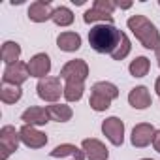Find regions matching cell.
Segmentation results:
<instances>
[{"label":"cell","instance_id":"603a6c76","mask_svg":"<svg viewBox=\"0 0 160 160\" xmlns=\"http://www.w3.org/2000/svg\"><path fill=\"white\" fill-rule=\"evenodd\" d=\"M23 96V91L21 87H15V85H4L0 87V100H2L4 104H15L19 102Z\"/></svg>","mask_w":160,"mask_h":160},{"label":"cell","instance_id":"5b68a950","mask_svg":"<svg viewBox=\"0 0 160 160\" xmlns=\"http://www.w3.org/2000/svg\"><path fill=\"white\" fill-rule=\"evenodd\" d=\"M19 143H21V134L15 126L6 124V126L0 128V149H2L0 160H8V156L17 151Z\"/></svg>","mask_w":160,"mask_h":160},{"label":"cell","instance_id":"484cf974","mask_svg":"<svg viewBox=\"0 0 160 160\" xmlns=\"http://www.w3.org/2000/svg\"><path fill=\"white\" fill-rule=\"evenodd\" d=\"M89 106L94 109V111H106V109H109L111 108V100L109 98H106V96H102V94H98V92H91V98H89Z\"/></svg>","mask_w":160,"mask_h":160},{"label":"cell","instance_id":"3957f363","mask_svg":"<svg viewBox=\"0 0 160 160\" xmlns=\"http://www.w3.org/2000/svg\"><path fill=\"white\" fill-rule=\"evenodd\" d=\"M36 91H38V96L43 102H49V104H58L60 96H64V87L60 85L58 77H49L47 75L43 79H38Z\"/></svg>","mask_w":160,"mask_h":160},{"label":"cell","instance_id":"44dd1931","mask_svg":"<svg viewBox=\"0 0 160 160\" xmlns=\"http://www.w3.org/2000/svg\"><path fill=\"white\" fill-rule=\"evenodd\" d=\"M91 91H92V92H98V94H102V96H106V98H109L111 102L119 98V87H117L115 83H111V81H96V83L91 87Z\"/></svg>","mask_w":160,"mask_h":160},{"label":"cell","instance_id":"d4e9b609","mask_svg":"<svg viewBox=\"0 0 160 160\" xmlns=\"http://www.w3.org/2000/svg\"><path fill=\"white\" fill-rule=\"evenodd\" d=\"M130 51H132V42H130V38L122 32V38H121V42H119V45L115 47V51L109 55L113 60H124L128 55H130Z\"/></svg>","mask_w":160,"mask_h":160},{"label":"cell","instance_id":"d6a6232c","mask_svg":"<svg viewBox=\"0 0 160 160\" xmlns=\"http://www.w3.org/2000/svg\"><path fill=\"white\" fill-rule=\"evenodd\" d=\"M158 6H160V0H158Z\"/></svg>","mask_w":160,"mask_h":160},{"label":"cell","instance_id":"ffe728a7","mask_svg":"<svg viewBox=\"0 0 160 160\" xmlns=\"http://www.w3.org/2000/svg\"><path fill=\"white\" fill-rule=\"evenodd\" d=\"M85 92V83L81 81H68L64 85V100L66 102H79Z\"/></svg>","mask_w":160,"mask_h":160},{"label":"cell","instance_id":"ac0fdd59","mask_svg":"<svg viewBox=\"0 0 160 160\" xmlns=\"http://www.w3.org/2000/svg\"><path fill=\"white\" fill-rule=\"evenodd\" d=\"M83 21L87 25H94V23H98V25H113V15L111 13H106L102 10L91 8V10H87L83 13Z\"/></svg>","mask_w":160,"mask_h":160},{"label":"cell","instance_id":"cb8c5ba5","mask_svg":"<svg viewBox=\"0 0 160 160\" xmlns=\"http://www.w3.org/2000/svg\"><path fill=\"white\" fill-rule=\"evenodd\" d=\"M57 27H70L73 23V12L66 6H58L53 12V19H51Z\"/></svg>","mask_w":160,"mask_h":160},{"label":"cell","instance_id":"1f68e13d","mask_svg":"<svg viewBox=\"0 0 160 160\" xmlns=\"http://www.w3.org/2000/svg\"><path fill=\"white\" fill-rule=\"evenodd\" d=\"M141 160H152V158H141Z\"/></svg>","mask_w":160,"mask_h":160},{"label":"cell","instance_id":"2e32d148","mask_svg":"<svg viewBox=\"0 0 160 160\" xmlns=\"http://www.w3.org/2000/svg\"><path fill=\"white\" fill-rule=\"evenodd\" d=\"M57 45L64 53H75L79 47H81V36H79L77 32H72V30L60 32L57 36Z\"/></svg>","mask_w":160,"mask_h":160},{"label":"cell","instance_id":"277c9868","mask_svg":"<svg viewBox=\"0 0 160 160\" xmlns=\"http://www.w3.org/2000/svg\"><path fill=\"white\" fill-rule=\"evenodd\" d=\"M60 79L64 81H81L85 83V79L89 77V64L83 60V58H73V60H68L62 68H60Z\"/></svg>","mask_w":160,"mask_h":160},{"label":"cell","instance_id":"ba28073f","mask_svg":"<svg viewBox=\"0 0 160 160\" xmlns=\"http://www.w3.org/2000/svg\"><path fill=\"white\" fill-rule=\"evenodd\" d=\"M19 134H21V143L27 145L28 149H42L47 145V136L42 130H38L36 126L23 124L19 128Z\"/></svg>","mask_w":160,"mask_h":160},{"label":"cell","instance_id":"7402d4cb","mask_svg":"<svg viewBox=\"0 0 160 160\" xmlns=\"http://www.w3.org/2000/svg\"><path fill=\"white\" fill-rule=\"evenodd\" d=\"M149 70H151V62L147 57H136L128 66V72L132 77H145L149 73Z\"/></svg>","mask_w":160,"mask_h":160},{"label":"cell","instance_id":"83f0119b","mask_svg":"<svg viewBox=\"0 0 160 160\" xmlns=\"http://www.w3.org/2000/svg\"><path fill=\"white\" fill-rule=\"evenodd\" d=\"M152 147H154L156 152H160V130H156V134L152 138Z\"/></svg>","mask_w":160,"mask_h":160},{"label":"cell","instance_id":"52a82bcc","mask_svg":"<svg viewBox=\"0 0 160 160\" xmlns=\"http://www.w3.org/2000/svg\"><path fill=\"white\" fill-rule=\"evenodd\" d=\"M102 132L109 139L111 145L121 147L124 143V122L119 117H108L102 122Z\"/></svg>","mask_w":160,"mask_h":160},{"label":"cell","instance_id":"4fadbf2b","mask_svg":"<svg viewBox=\"0 0 160 160\" xmlns=\"http://www.w3.org/2000/svg\"><path fill=\"white\" fill-rule=\"evenodd\" d=\"M21 121H23L25 124H30V126H43V124H47L51 119H49L47 108L30 106L28 109H25V111H23V115H21Z\"/></svg>","mask_w":160,"mask_h":160},{"label":"cell","instance_id":"4316f807","mask_svg":"<svg viewBox=\"0 0 160 160\" xmlns=\"http://www.w3.org/2000/svg\"><path fill=\"white\" fill-rule=\"evenodd\" d=\"M92 8H96V10H102V12H106V13H111L113 15V12H115V2H111V0H94V4H92Z\"/></svg>","mask_w":160,"mask_h":160},{"label":"cell","instance_id":"7c38bea8","mask_svg":"<svg viewBox=\"0 0 160 160\" xmlns=\"http://www.w3.org/2000/svg\"><path fill=\"white\" fill-rule=\"evenodd\" d=\"M53 8H51V2L47 0H36L28 6V19L34 21V23H45L49 19H53Z\"/></svg>","mask_w":160,"mask_h":160},{"label":"cell","instance_id":"e0dca14e","mask_svg":"<svg viewBox=\"0 0 160 160\" xmlns=\"http://www.w3.org/2000/svg\"><path fill=\"white\" fill-rule=\"evenodd\" d=\"M47 113H49V119L57 121V122H68L73 117L72 108L66 104H51V106H47Z\"/></svg>","mask_w":160,"mask_h":160},{"label":"cell","instance_id":"f1b7e54d","mask_svg":"<svg viewBox=\"0 0 160 160\" xmlns=\"http://www.w3.org/2000/svg\"><path fill=\"white\" fill-rule=\"evenodd\" d=\"M115 6L117 8H122V10H128L132 6V2H115Z\"/></svg>","mask_w":160,"mask_h":160},{"label":"cell","instance_id":"9c48e42d","mask_svg":"<svg viewBox=\"0 0 160 160\" xmlns=\"http://www.w3.org/2000/svg\"><path fill=\"white\" fill-rule=\"evenodd\" d=\"M154 134H156V130H154L152 124H149V122H139V124L134 126L132 136H130V141H132L134 147L143 149V147H147V145L152 143Z\"/></svg>","mask_w":160,"mask_h":160},{"label":"cell","instance_id":"8992f818","mask_svg":"<svg viewBox=\"0 0 160 160\" xmlns=\"http://www.w3.org/2000/svg\"><path fill=\"white\" fill-rule=\"evenodd\" d=\"M30 72H28V66L25 62H15V64H8L4 68V73H2V83L4 85H15V87H21L27 79H28Z\"/></svg>","mask_w":160,"mask_h":160},{"label":"cell","instance_id":"30bf717a","mask_svg":"<svg viewBox=\"0 0 160 160\" xmlns=\"http://www.w3.org/2000/svg\"><path fill=\"white\" fill-rule=\"evenodd\" d=\"M28 72H30V77H38V79H43L47 77V73L51 72V58L47 53H36L28 62Z\"/></svg>","mask_w":160,"mask_h":160},{"label":"cell","instance_id":"6da1fadb","mask_svg":"<svg viewBox=\"0 0 160 160\" xmlns=\"http://www.w3.org/2000/svg\"><path fill=\"white\" fill-rule=\"evenodd\" d=\"M122 32L115 25H94L89 30V43L100 55H111L119 45Z\"/></svg>","mask_w":160,"mask_h":160},{"label":"cell","instance_id":"8fae6325","mask_svg":"<svg viewBox=\"0 0 160 160\" xmlns=\"http://www.w3.org/2000/svg\"><path fill=\"white\" fill-rule=\"evenodd\" d=\"M81 149L85 151V156L87 160H108L109 158V151L108 147L96 139V138H87L81 141Z\"/></svg>","mask_w":160,"mask_h":160},{"label":"cell","instance_id":"4dcf8cb0","mask_svg":"<svg viewBox=\"0 0 160 160\" xmlns=\"http://www.w3.org/2000/svg\"><path fill=\"white\" fill-rule=\"evenodd\" d=\"M154 57H156V62H158V66H160V47L154 51Z\"/></svg>","mask_w":160,"mask_h":160},{"label":"cell","instance_id":"5bb4252c","mask_svg":"<svg viewBox=\"0 0 160 160\" xmlns=\"http://www.w3.org/2000/svg\"><path fill=\"white\" fill-rule=\"evenodd\" d=\"M128 104L134 108V109H147L151 104H152V98H151V92L147 87L139 85V87H134L130 92H128Z\"/></svg>","mask_w":160,"mask_h":160},{"label":"cell","instance_id":"d6986e66","mask_svg":"<svg viewBox=\"0 0 160 160\" xmlns=\"http://www.w3.org/2000/svg\"><path fill=\"white\" fill-rule=\"evenodd\" d=\"M2 60H4V64L8 66V64H15V62H19V57H21V45L17 43V42H12V40H8V42H4V45H2Z\"/></svg>","mask_w":160,"mask_h":160},{"label":"cell","instance_id":"9a60e30c","mask_svg":"<svg viewBox=\"0 0 160 160\" xmlns=\"http://www.w3.org/2000/svg\"><path fill=\"white\" fill-rule=\"evenodd\" d=\"M51 158H70V160H85V151L79 149L72 143H60L57 145L51 152H49Z\"/></svg>","mask_w":160,"mask_h":160},{"label":"cell","instance_id":"7a4b0ae2","mask_svg":"<svg viewBox=\"0 0 160 160\" xmlns=\"http://www.w3.org/2000/svg\"><path fill=\"white\" fill-rule=\"evenodd\" d=\"M126 25L145 49L156 51L160 47V32L154 27V23H151L145 15H132V17H128Z\"/></svg>","mask_w":160,"mask_h":160},{"label":"cell","instance_id":"f546056e","mask_svg":"<svg viewBox=\"0 0 160 160\" xmlns=\"http://www.w3.org/2000/svg\"><path fill=\"white\" fill-rule=\"evenodd\" d=\"M154 91H156V94L160 96V75H158V79H156V83H154Z\"/></svg>","mask_w":160,"mask_h":160}]
</instances>
